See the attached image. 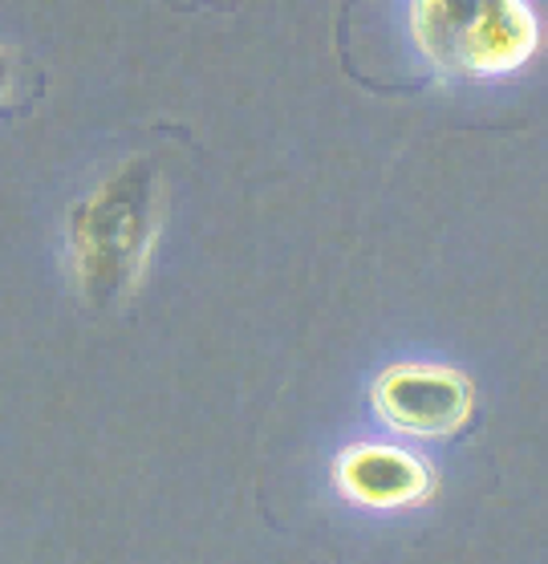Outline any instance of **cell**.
<instances>
[{"mask_svg":"<svg viewBox=\"0 0 548 564\" xmlns=\"http://www.w3.org/2000/svg\"><path fill=\"white\" fill-rule=\"evenodd\" d=\"M159 228V171L130 159L98 183L69 216L77 276L94 305H110L139 281Z\"/></svg>","mask_w":548,"mask_h":564,"instance_id":"obj_1","label":"cell"},{"mask_svg":"<svg viewBox=\"0 0 548 564\" xmlns=\"http://www.w3.org/2000/svg\"><path fill=\"white\" fill-rule=\"evenodd\" d=\"M337 488L366 508H407L431 491V471L402 447H354L337 459Z\"/></svg>","mask_w":548,"mask_h":564,"instance_id":"obj_4","label":"cell"},{"mask_svg":"<svg viewBox=\"0 0 548 564\" xmlns=\"http://www.w3.org/2000/svg\"><path fill=\"white\" fill-rule=\"evenodd\" d=\"M536 17L512 0H427L415 9V41L443 74L492 77L536 50Z\"/></svg>","mask_w":548,"mask_h":564,"instance_id":"obj_2","label":"cell"},{"mask_svg":"<svg viewBox=\"0 0 548 564\" xmlns=\"http://www.w3.org/2000/svg\"><path fill=\"white\" fill-rule=\"evenodd\" d=\"M472 382L447 366H395L374 382V406L407 435H451L472 414Z\"/></svg>","mask_w":548,"mask_h":564,"instance_id":"obj_3","label":"cell"},{"mask_svg":"<svg viewBox=\"0 0 548 564\" xmlns=\"http://www.w3.org/2000/svg\"><path fill=\"white\" fill-rule=\"evenodd\" d=\"M9 90H13V57L9 50H0V102L9 98Z\"/></svg>","mask_w":548,"mask_h":564,"instance_id":"obj_5","label":"cell"}]
</instances>
